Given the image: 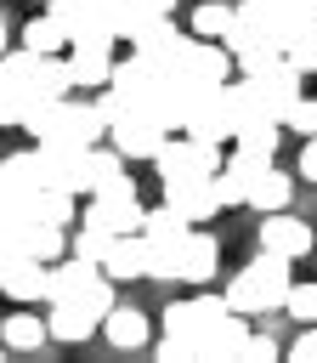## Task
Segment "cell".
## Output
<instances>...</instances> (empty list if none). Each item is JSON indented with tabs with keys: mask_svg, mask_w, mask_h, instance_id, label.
Returning a JSON list of instances; mask_svg holds the SVG:
<instances>
[{
	"mask_svg": "<svg viewBox=\"0 0 317 363\" xmlns=\"http://www.w3.org/2000/svg\"><path fill=\"white\" fill-rule=\"evenodd\" d=\"M23 130L34 142H74V147H91L96 136H108L96 102H74V96H51V102H34L23 113Z\"/></svg>",
	"mask_w": 317,
	"mask_h": 363,
	"instance_id": "cell-1",
	"label": "cell"
},
{
	"mask_svg": "<svg viewBox=\"0 0 317 363\" xmlns=\"http://www.w3.org/2000/svg\"><path fill=\"white\" fill-rule=\"evenodd\" d=\"M96 113H102V125H108V142H113L125 159H153V153L164 147V136H170V125H164V119H153L147 108L125 102L113 85L96 96Z\"/></svg>",
	"mask_w": 317,
	"mask_h": 363,
	"instance_id": "cell-2",
	"label": "cell"
},
{
	"mask_svg": "<svg viewBox=\"0 0 317 363\" xmlns=\"http://www.w3.org/2000/svg\"><path fill=\"white\" fill-rule=\"evenodd\" d=\"M289 255H272V250H260V261H249L232 284H226V306L232 312H272V306H283V295H289Z\"/></svg>",
	"mask_w": 317,
	"mask_h": 363,
	"instance_id": "cell-3",
	"label": "cell"
},
{
	"mask_svg": "<svg viewBox=\"0 0 317 363\" xmlns=\"http://www.w3.org/2000/svg\"><path fill=\"white\" fill-rule=\"evenodd\" d=\"M108 306H113V278L102 272L91 289L51 301V312H45V335H51V340H91V329L108 318Z\"/></svg>",
	"mask_w": 317,
	"mask_h": 363,
	"instance_id": "cell-4",
	"label": "cell"
},
{
	"mask_svg": "<svg viewBox=\"0 0 317 363\" xmlns=\"http://www.w3.org/2000/svg\"><path fill=\"white\" fill-rule=\"evenodd\" d=\"M153 164H158V182L209 176V170H221V142H204V136H164V147L153 153Z\"/></svg>",
	"mask_w": 317,
	"mask_h": 363,
	"instance_id": "cell-5",
	"label": "cell"
},
{
	"mask_svg": "<svg viewBox=\"0 0 317 363\" xmlns=\"http://www.w3.org/2000/svg\"><path fill=\"white\" fill-rule=\"evenodd\" d=\"M226 312H232V306H226V295L175 301V306H164V335H181V340H187V352H192V363H198V340H204Z\"/></svg>",
	"mask_w": 317,
	"mask_h": 363,
	"instance_id": "cell-6",
	"label": "cell"
},
{
	"mask_svg": "<svg viewBox=\"0 0 317 363\" xmlns=\"http://www.w3.org/2000/svg\"><path fill=\"white\" fill-rule=\"evenodd\" d=\"M164 79H170L164 62H158V57H142V51H130V57L113 62V74H108V85H113L125 102H136V108H153V96H158Z\"/></svg>",
	"mask_w": 317,
	"mask_h": 363,
	"instance_id": "cell-7",
	"label": "cell"
},
{
	"mask_svg": "<svg viewBox=\"0 0 317 363\" xmlns=\"http://www.w3.org/2000/svg\"><path fill=\"white\" fill-rule=\"evenodd\" d=\"M142 216L147 204L136 199V187H113V193H91V221H102L108 233H142Z\"/></svg>",
	"mask_w": 317,
	"mask_h": 363,
	"instance_id": "cell-8",
	"label": "cell"
},
{
	"mask_svg": "<svg viewBox=\"0 0 317 363\" xmlns=\"http://www.w3.org/2000/svg\"><path fill=\"white\" fill-rule=\"evenodd\" d=\"M45 267L51 261H34V255H6L0 261V295L28 306V301H45Z\"/></svg>",
	"mask_w": 317,
	"mask_h": 363,
	"instance_id": "cell-9",
	"label": "cell"
},
{
	"mask_svg": "<svg viewBox=\"0 0 317 363\" xmlns=\"http://www.w3.org/2000/svg\"><path fill=\"white\" fill-rule=\"evenodd\" d=\"M249 28H260L266 40H277V51H283V40L300 28V11H294V0H238L232 6Z\"/></svg>",
	"mask_w": 317,
	"mask_h": 363,
	"instance_id": "cell-10",
	"label": "cell"
},
{
	"mask_svg": "<svg viewBox=\"0 0 317 363\" xmlns=\"http://www.w3.org/2000/svg\"><path fill=\"white\" fill-rule=\"evenodd\" d=\"M34 153H40V182L45 187H68L74 199L85 193V176H79V153L85 147H74V142H40Z\"/></svg>",
	"mask_w": 317,
	"mask_h": 363,
	"instance_id": "cell-11",
	"label": "cell"
},
{
	"mask_svg": "<svg viewBox=\"0 0 317 363\" xmlns=\"http://www.w3.org/2000/svg\"><path fill=\"white\" fill-rule=\"evenodd\" d=\"M260 164H272V159H249V153L221 159V170H209L215 204H243V199H249V187H255V176H260Z\"/></svg>",
	"mask_w": 317,
	"mask_h": 363,
	"instance_id": "cell-12",
	"label": "cell"
},
{
	"mask_svg": "<svg viewBox=\"0 0 317 363\" xmlns=\"http://www.w3.org/2000/svg\"><path fill=\"white\" fill-rule=\"evenodd\" d=\"M260 250L300 261V255L311 250V221H294V216H283V210H266V221H260Z\"/></svg>",
	"mask_w": 317,
	"mask_h": 363,
	"instance_id": "cell-13",
	"label": "cell"
},
{
	"mask_svg": "<svg viewBox=\"0 0 317 363\" xmlns=\"http://www.w3.org/2000/svg\"><path fill=\"white\" fill-rule=\"evenodd\" d=\"M40 187V153H6L0 159V210H17L28 193Z\"/></svg>",
	"mask_w": 317,
	"mask_h": 363,
	"instance_id": "cell-14",
	"label": "cell"
},
{
	"mask_svg": "<svg viewBox=\"0 0 317 363\" xmlns=\"http://www.w3.org/2000/svg\"><path fill=\"white\" fill-rule=\"evenodd\" d=\"M255 79V96H260V108L272 113V119H283V108L300 96V79L306 74H294L289 62H272V68H260V74H249Z\"/></svg>",
	"mask_w": 317,
	"mask_h": 363,
	"instance_id": "cell-15",
	"label": "cell"
},
{
	"mask_svg": "<svg viewBox=\"0 0 317 363\" xmlns=\"http://www.w3.org/2000/svg\"><path fill=\"white\" fill-rule=\"evenodd\" d=\"M119 40H130V51H142V57H164L181 34H175V23H170V17L142 11V17H130V23L119 28Z\"/></svg>",
	"mask_w": 317,
	"mask_h": 363,
	"instance_id": "cell-16",
	"label": "cell"
},
{
	"mask_svg": "<svg viewBox=\"0 0 317 363\" xmlns=\"http://www.w3.org/2000/svg\"><path fill=\"white\" fill-rule=\"evenodd\" d=\"M79 176H85V193H113V187H125V153L91 142L79 153Z\"/></svg>",
	"mask_w": 317,
	"mask_h": 363,
	"instance_id": "cell-17",
	"label": "cell"
},
{
	"mask_svg": "<svg viewBox=\"0 0 317 363\" xmlns=\"http://www.w3.org/2000/svg\"><path fill=\"white\" fill-rule=\"evenodd\" d=\"M164 204H175L187 221H209L221 204H215V187L209 176H181V182H164Z\"/></svg>",
	"mask_w": 317,
	"mask_h": 363,
	"instance_id": "cell-18",
	"label": "cell"
},
{
	"mask_svg": "<svg viewBox=\"0 0 317 363\" xmlns=\"http://www.w3.org/2000/svg\"><path fill=\"white\" fill-rule=\"evenodd\" d=\"M243 340H249V323L243 312H226L204 340H198V363H226V357H243Z\"/></svg>",
	"mask_w": 317,
	"mask_h": 363,
	"instance_id": "cell-19",
	"label": "cell"
},
{
	"mask_svg": "<svg viewBox=\"0 0 317 363\" xmlns=\"http://www.w3.org/2000/svg\"><path fill=\"white\" fill-rule=\"evenodd\" d=\"M108 278H147V238L142 233H113L108 255H102Z\"/></svg>",
	"mask_w": 317,
	"mask_h": 363,
	"instance_id": "cell-20",
	"label": "cell"
},
{
	"mask_svg": "<svg viewBox=\"0 0 317 363\" xmlns=\"http://www.w3.org/2000/svg\"><path fill=\"white\" fill-rule=\"evenodd\" d=\"M102 278V267L79 261V255H57V267H45V301H62V295H79Z\"/></svg>",
	"mask_w": 317,
	"mask_h": 363,
	"instance_id": "cell-21",
	"label": "cell"
},
{
	"mask_svg": "<svg viewBox=\"0 0 317 363\" xmlns=\"http://www.w3.org/2000/svg\"><path fill=\"white\" fill-rule=\"evenodd\" d=\"M215 261H221V244H215L209 233L187 227V238H181V278H187V284H209V278H215Z\"/></svg>",
	"mask_w": 317,
	"mask_h": 363,
	"instance_id": "cell-22",
	"label": "cell"
},
{
	"mask_svg": "<svg viewBox=\"0 0 317 363\" xmlns=\"http://www.w3.org/2000/svg\"><path fill=\"white\" fill-rule=\"evenodd\" d=\"M102 335H108V346L113 352H142L147 346V318L136 312V306H108V318H102Z\"/></svg>",
	"mask_w": 317,
	"mask_h": 363,
	"instance_id": "cell-23",
	"label": "cell"
},
{
	"mask_svg": "<svg viewBox=\"0 0 317 363\" xmlns=\"http://www.w3.org/2000/svg\"><path fill=\"white\" fill-rule=\"evenodd\" d=\"M277 136H283V125H277L272 113H255V119H243V125H238L232 147H238V153H249V159H272V153H277Z\"/></svg>",
	"mask_w": 317,
	"mask_h": 363,
	"instance_id": "cell-24",
	"label": "cell"
},
{
	"mask_svg": "<svg viewBox=\"0 0 317 363\" xmlns=\"http://www.w3.org/2000/svg\"><path fill=\"white\" fill-rule=\"evenodd\" d=\"M289 193H294V182H289L277 164H260V176H255V187H249L243 204H255V210L266 216V210H289Z\"/></svg>",
	"mask_w": 317,
	"mask_h": 363,
	"instance_id": "cell-25",
	"label": "cell"
},
{
	"mask_svg": "<svg viewBox=\"0 0 317 363\" xmlns=\"http://www.w3.org/2000/svg\"><path fill=\"white\" fill-rule=\"evenodd\" d=\"M0 340H6V352H40V346H45V318L11 312V318L0 323Z\"/></svg>",
	"mask_w": 317,
	"mask_h": 363,
	"instance_id": "cell-26",
	"label": "cell"
},
{
	"mask_svg": "<svg viewBox=\"0 0 317 363\" xmlns=\"http://www.w3.org/2000/svg\"><path fill=\"white\" fill-rule=\"evenodd\" d=\"M108 244H113V233H108L102 221H91V216H85V227L68 233V255H79V261H91V267H102Z\"/></svg>",
	"mask_w": 317,
	"mask_h": 363,
	"instance_id": "cell-27",
	"label": "cell"
},
{
	"mask_svg": "<svg viewBox=\"0 0 317 363\" xmlns=\"http://www.w3.org/2000/svg\"><path fill=\"white\" fill-rule=\"evenodd\" d=\"M283 62L294 74H317V23H300L289 40H283Z\"/></svg>",
	"mask_w": 317,
	"mask_h": 363,
	"instance_id": "cell-28",
	"label": "cell"
},
{
	"mask_svg": "<svg viewBox=\"0 0 317 363\" xmlns=\"http://www.w3.org/2000/svg\"><path fill=\"white\" fill-rule=\"evenodd\" d=\"M34 91H40V102H51V96H68V91H74V74H68V57H57V51H45V57H40V79H34Z\"/></svg>",
	"mask_w": 317,
	"mask_h": 363,
	"instance_id": "cell-29",
	"label": "cell"
},
{
	"mask_svg": "<svg viewBox=\"0 0 317 363\" xmlns=\"http://www.w3.org/2000/svg\"><path fill=\"white\" fill-rule=\"evenodd\" d=\"M181 238H147V278H181Z\"/></svg>",
	"mask_w": 317,
	"mask_h": 363,
	"instance_id": "cell-30",
	"label": "cell"
},
{
	"mask_svg": "<svg viewBox=\"0 0 317 363\" xmlns=\"http://www.w3.org/2000/svg\"><path fill=\"white\" fill-rule=\"evenodd\" d=\"M23 45H28V51H40V57H45V51H62V45H68V28L45 11V17H34V23L23 28Z\"/></svg>",
	"mask_w": 317,
	"mask_h": 363,
	"instance_id": "cell-31",
	"label": "cell"
},
{
	"mask_svg": "<svg viewBox=\"0 0 317 363\" xmlns=\"http://www.w3.org/2000/svg\"><path fill=\"white\" fill-rule=\"evenodd\" d=\"M226 28H232V6H226V0H204V6L192 11V34H198V40H221Z\"/></svg>",
	"mask_w": 317,
	"mask_h": 363,
	"instance_id": "cell-32",
	"label": "cell"
},
{
	"mask_svg": "<svg viewBox=\"0 0 317 363\" xmlns=\"http://www.w3.org/2000/svg\"><path fill=\"white\" fill-rule=\"evenodd\" d=\"M187 227H192V221H187L175 204H158V210H147V216H142V238H181Z\"/></svg>",
	"mask_w": 317,
	"mask_h": 363,
	"instance_id": "cell-33",
	"label": "cell"
},
{
	"mask_svg": "<svg viewBox=\"0 0 317 363\" xmlns=\"http://www.w3.org/2000/svg\"><path fill=\"white\" fill-rule=\"evenodd\" d=\"M277 125H283V130H300V136H317V96H306V91H300V96L283 108V119H277Z\"/></svg>",
	"mask_w": 317,
	"mask_h": 363,
	"instance_id": "cell-34",
	"label": "cell"
},
{
	"mask_svg": "<svg viewBox=\"0 0 317 363\" xmlns=\"http://www.w3.org/2000/svg\"><path fill=\"white\" fill-rule=\"evenodd\" d=\"M283 312H289L294 323H317V284H289Z\"/></svg>",
	"mask_w": 317,
	"mask_h": 363,
	"instance_id": "cell-35",
	"label": "cell"
},
{
	"mask_svg": "<svg viewBox=\"0 0 317 363\" xmlns=\"http://www.w3.org/2000/svg\"><path fill=\"white\" fill-rule=\"evenodd\" d=\"M272 357H277V340L249 329V340H243V357H238V363H272Z\"/></svg>",
	"mask_w": 317,
	"mask_h": 363,
	"instance_id": "cell-36",
	"label": "cell"
},
{
	"mask_svg": "<svg viewBox=\"0 0 317 363\" xmlns=\"http://www.w3.org/2000/svg\"><path fill=\"white\" fill-rule=\"evenodd\" d=\"M289 357H294V363H317V323L300 329V340L289 346Z\"/></svg>",
	"mask_w": 317,
	"mask_h": 363,
	"instance_id": "cell-37",
	"label": "cell"
},
{
	"mask_svg": "<svg viewBox=\"0 0 317 363\" xmlns=\"http://www.w3.org/2000/svg\"><path fill=\"white\" fill-rule=\"evenodd\" d=\"M300 176L317 182V136H306V147H300Z\"/></svg>",
	"mask_w": 317,
	"mask_h": 363,
	"instance_id": "cell-38",
	"label": "cell"
},
{
	"mask_svg": "<svg viewBox=\"0 0 317 363\" xmlns=\"http://www.w3.org/2000/svg\"><path fill=\"white\" fill-rule=\"evenodd\" d=\"M130 6H136V11H153V17H170V11H175V0H130Z\"/></svg>",
	"mask_w": 317,
	"mask_h": 363,
	"instance_id": "cell-39",
	"label": "cell"
},
{
	"mask_svg": "<svg viewBox=\"0 0 317 363\" xmlns=\"http://www.w3.org/2000/svg\"><path fill=\"white\" fill-rule=\"evenodd\" d=\"M294 11H300V23H317V0H294Z\"/></svg>",
	"mask_w": 317,
	"mask_h": 363,
	"instance_id": "cell-40",
	"label": "cell"
},
{
	"mask_svg": "<svg viewBox=\"0 0 317 363\" xmlns=\"http://www.w3.org/2000/svg\"><path fill=\"white\" fill-rule=\"evenodd\" d=\"M0 51H6V17H0Z\"/></svg>",
	"mask_w": 317,
	"mask_h": 363,
	"instance_id": "cell-41",
	"label": "cell"
},
{
	"mask_svg": "<svg viewBox=\"0 0 317 363\" xmlns=\"http://www.w3.org/2000/svg\"><path fill=\"white\" fill-rule=\"evenodd\" d=\"M6 255H11V250H6V244H0V261H6Z\"/></svg>",
	"mask_w": 317,
	"mask_h": 363,
	"instance_id": "cell-42",
	"label": "cell"
},
{
	"mask_svg": "<svg viewBox=\"0 0 317 363\" xmlns=\"http://www.w3.org/2000/svg\"><path fill=\"white\" fill-rule=\"evenodd\" d=\"M0 357H6V340H0Z\"/></svg>",
	"mask_w": 317,
	"mask_h": 363,
	"instance_id": "cell-43",
	"label": "cell"
}]
</instances>
